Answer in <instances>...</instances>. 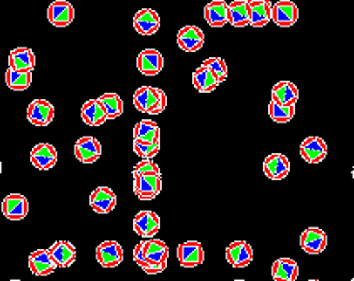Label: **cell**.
I'll use <instances>...</instances> for the list:
<instances>
[{
	"mask_svg": "<svg viewBox=\"0 0 354 281\" xmlns=\"http://www.w3.org/2000/svg\"><path fill=\"white\" fill-rule=\"evenodd\" d=\"M133 106L140 113L157 117V115L164 113V110L167 108V95L160 88L145 84L133 93Z\"/></svg>",
	"mask_w": 354,
	"mask_h": 281,
	"instance_id": "1",
	"label": "cell"
},
{
	"mask_svg": "<svg viewBox=\"0 0 354 281\" xmlns=\"http://www.w3.org/2000/svg\"><path fill=\"white\" fill-rule=\"evenodd\" d=\"M133 261L136 264L140 263H159L167 267L169 260V246L165 244L159 238H149V240H142L137 242L136 248H133Z\"/></svg>",
	"mask_w": 354,
	"mask_h": 281,
	"instance_id": "2",
	"label": "cell"
},
{
	"mask_svg": "<svg viewBox=\"0 0 354 281\" xmlns=\"http://www.w3.org/2000/svg\"><path fill=\"white\" fill-rule=\"evenodd\" d=\"M132 188L140 201H153L162 192V174L133 175Z\"/></svg>",
	"mask_w": 354,
	"mask_h": 281,
	"instance_id": "3",
	"label": "cell"
},
{
	"mask_svg": "<svg viewBox=\"0 0 354 281\" xmlns=\"http://www.w3.org/2000/svg\"><path fill=\"white\" fill-rule=\"evenodd\" d=\"M96 261L103 268H117L123 263V248L118 241L109 240L96 246Z\"/></svg>",
	"mask_w": 354,
	"mask_h": 281,
	"instance_id": "4",
	"label": "cell"
},
{
	"mask_svg": "<svg viewBox=\"0 0 354 281\" xmlns=\"http://www.w3.org/2000/svg\"><path fill=\"white\" fill-rule=\"evenodd\" d=\"M133 233L142 240H149V238L157 236L160 231V217L159 214L153 211H140L136 214L132 222Z\"/></svg>",
	"mask_w": 354,
	"mask_h": 281,
	"instance_id": "5",
	"label": "cell"
},
{
	"mask_svg": "<svg viewBox=\"0 0 354 281\" xmlns=\"http://www.w3.org/2000/svg\"><path fill=\"white\" fill-rule=\"evenodd\" d=\"M28 120L30 125L39 126V128L49 126L55 120V106L48 99H32L28 106Z\"/></svg>",
	"mask_w": 354,
	"mask_h": 281,
	"instance_id": "6",
	"label": "cell"
},
{
	"mask_svg": "<svg viewBox=\"0 0 354 281\" xmlns=\"http://www.w3.org/2000/svg\"><path fill=\"white\" fill-rule=\"evenodd\" d=\"M327 153H329V148H327L326 140L315 135L304 138L300 144V157L307 164H321L326 160Z\"/></svg>",
	"mask_w": 354,
	"mask_h": 281,
	"instance_id": "7",
	"label": "cell"
},
{
	"mask_svg": "<svg viewBox=\"0 0 354 281\" xmlns=\"http://www.w3.org/2000/svg\"><path fill=\"white\" fill-rule=\"evenodd\" d=\"M177 46L184 52H198L205 46V32L198 26L187 24L177 32Z\"/></svg>",
	"mask_w": 354,
	"mask_h": 281,
	"instance_id": "8",
	"label": "cell"
},
{
	"mask_svg": "<svg viewBox=\"0 0 354 281\" xmlns=\"http://www.w3.org/2000/svg\"><path fill=\"white\" fill-rule=\"evenodd\" d=\"M177 260L183 268H196L205 263V249L199 241H184L177 246Z\"/></svg>",
	"mask_w": 354,
	"mask_h": 281,
	"instance_id": "9",
	"label": "cell"
},
{
	"mask_svg": "<svg viewBox=\"0 0 354 281\" xmlns=\"http://www.w3.org/2000/svg\"><path fill=\"white\" fill-rule=\"evenodd\" d=\"M73 152H75V157L82 164H95L102 157V144H100L98 138L86 135V137L76 140Z\"/></svg>",
	"mask_w": 354,
	"mask_h": 281,
	"instance_id": "10",
	"label": "cell"
},
{
	"mask_svg": "<svg viewBox=\"0 0 354 281\" xmlns=\"http://www.w3.org/2000/svg\"><path fill=\"white\" fill-rule=\"evenodd\" d=\"M299 242L307 255H321L327 248V234L321 228H307L300 234Z\"/></svg>",
	"mask_w": 354,
	"mask_h": 281,
	"instance_id": "11",
	"label": "cell"
},
{
	"mask_svg": "<svg viewBox=\"0 0 354 281\" xmlns=\"http://www.w3.org/2000/svg\"><path fill=\"white\" fill-rule=\"evenodd\" d=\"M137 69L144 76H157L164 69V56L157 49H144L137 56Z\"/></svg>",
	"mask_w": 354,
	"mask_h": 281,
	"instance_id": "12",
	"label": "cell"
},
{
	"mask_svg": "<svg viewBox=\"0 0 354 281\" xmlns=\"http://www.w3.org/2000/svg\"><path fill=\"white\" fill-rule=\"evenodd\" d=\"M2 214L9 221H22L29 214V201L22 194H9L2 201Z\"/></svg>",
	"mask_w": 354,
	"mask_h": 281,
	"instance_id": "13",
	"label": "cell"
},
{
	"mask_svg": "<svg viewBox=\"0 0 354 281\" xmlns=\"http://www.w3.org/2000/svg\"><path fill=\"white\" fill-rule=\"evenodd\" d=\"M88 202L96 214H109L117 207V194L110 187H96L91 191Z\"/></svg>",
	"mask_w": 354,
	"mask_h": 281,
	"instance_id": "14",
	"label": "cell"
},
{
	"mask_svg": "<svg viewBox=\"0 0 354 281\" xmlns=\"http://www.w3.org/2000/svg\"><path fill=\"white\" fill-rule=\"evenodd\" d=\"M299 21V7L292 0H279L273 3L272 22L279 27H292Z\"/></svg>",
	"mask_w": 354,
	"mask_h": 281,
	"instance_id": "15",
	"label": "cell"
},
{
	"mask_svg": "<svg viewBox=\"0 0 354 281\" xmlns=\"http://www.w3.org/2000/svg\"><path fill=\"white\" fill-rule=\"evenodd\" d=\"M263 174L270 180H283L290 174V160L283 153H270L263 160Z\"/></svg>",
	"mask_w": 354,
	"mask_h": 281,
	"instance_id": "16",
	"label": "cell"
},
{
	"mask_svg": "<svg viewBox=\"0 0 354 281\" xmlns=\"http://www.w3.org/2000/svg\"><path fill=\"white\" fill-rule=\"evenodd\" d=\"M30 164L37 171H51L57 164V150L51 144H37L30 150Z\"/></svg>",
	"mask_w": 354,
	"mask_h": 281,
	"instance_id": "17",
	"label": "cell"
},
{
	"mask_svg": "<svg viewBox=\"0 0 354 281\" xmlns=\"http://www.w3.org/2000/svg\"><path fill=\"white\" fill-rule=\"evenodd\" d=\"M226 261L233 268H246L253 261V248L243 240L230 242L226 248Z\"/></svg>",
	"mask_w": 354,
	"mask_h": 281,
	"instance_id": "18",
	"label": "cell"
},
{
	"mask_svg": "<svg viewBox=\"0 0 354 281\" xmlns=\"http://www.w3.org/2000/svg\"><path fill=\"white\" fill-rule=\"evenodd\" d=\"M29 269L34 276H49L57 269V263L49 249H36L29 255Z\"/></svg>",
	"mask_w": 354,
	"mask_h": 281,
	"instance_id": "19",
	"label": "cell"
},
{
	"mask_svg": "<svg viewBox=\"0 0 354 281\" xmlns=\"http://www.w3.org/2000/svg\"><path fill=\"white\" fill-rule=\"evenodd\" d=\"M48 21L55 27H68L75 21V7L68 0H55L48 7Z\"/></svg>",
	"mask_w": 354,
	"mask_h": 281,
	"instance_id": "20",
	"label": "cell"
},
{
	"mask_svg": "<svg viewBox=\"0 0 354 281\" xmlns=\"http://www.w3.org/2000/svg\"><path fill=\"white\" fill-rule=\"evenodd\" d=\"M133 29L140 36H153L160 29V15L153 9H140L133 15Z\"/></svg>",
	"mask_w": 354,
	"mask_h": 281,
	"instance_id": "21",
	"label": "cell"
},
{
	"mask_svg": "<svg viewBox=\"0 0 354 281\" xmlns=\"http://www.w3.org/2000/svg\"><path fill=\"white\" fill-rule=\"evenodd\" d=\"M250 12V26L265 27L272 22V0H246Z\"/></svg>",
	"mask_w": 354,
	"mask_h": 281,
	"instance_id": "22",
	"label": "cell"
},
{
	"mask_svg": "<svg viewBox=\"0 0 354 281\" xmlns=\"http://www.w3.org/2000/svg\"><path fill=\"white\" fill-rule=\"evenodd\" d=\"M192 84H194V88L199 93H213L214 90H218L221 81L218 79V76L206 64L201 63L192 72Z\"/></svg>",
	"mask_w": 354,
	"mask_h": 281,
	"instance_id": "23",
	"label": "cell"
},
{
	"mask_svg": "<svg viewBox=\"0 0 354 281\" xmlns=\"http://www.w3.org/2000/svg\"><path fill=\"white\" fill-rule=\"evenodd\" d=\"M205 21L207 26L219 29L228 24V2L225 0H211L205 6Z\"/></svg>",
	"mask_w": 354,
	"mask_h": 281,
	"instance_id": "24",
	"label": "cell"
},
{
	"mask_svg": "<svg viewBox=\"0 0 354 281\" xmlns=\"http://www.w3.org/2000/svg\"><path fill=\"white\" fill-rule=\"evenodd\" d=\"M49 253L51 256L55 258V261L57 263V268H69L78 258V251H76L75 246L71 244L69 241H56L53 242L51 248H49Z\"/></svg>",
	"mask_w": 354,
	"mask_h": 281,
	"instance_id": "25",
	"label": "cell"
},
{
	"mask_svg": "<svg viewBox=\"0 0 354 281\" xmlns=\"http://www.w3.org/2000/svg\"><path fill=\"white\" fill-rule=\"evenodd\" d=\"M82 120L86 123L88 126H102L103 123L109 122V117H106V111L103 108L100 99H88L86 103H83L82 106Z\"/></svg>",
	"mask_w": 354,
	"mask_h": 281,
	"instance_id": "26",
	"label": "cell"
},
{
	"mask_svg": "<svg viewBox=\"0 0 354 281\" xmlns=\"http://www.w3.org/2000/svg\"><path fill=\"white\" fill-rule=\"evenodd\" d=\"M272 278L275 281H295L299 278V264L292 258H279L272 264Z\"/></svg>",
	"mask_w": 354,
	"mask_h": 281,
	"instance_id": "27",
	"label": "cell"
},
{
	"mask_svg": "<svg viewBox=\"0 0 354 281\" xmlns=\"http://www.w3.org/2000/svg\"><path fill=\"white\" fill-rule=\"evenodd\" d=\"M9 68L17 71H34L36 68V54L29 48H15L9 54Z\"/></svg>",
	"mask_w": 354,
	"mask_h": 281,
	"instance_id": "28",
	"label": "cell"
},
{
	"mask_svg": "<svg viewBox=\"0 0 354 281\" xmlns=\"http://www.w3.org/2000/svg\"><path fill=\"white\" fill-rule=\"evenodd\" d=\"M272 99L283 105H295L299 101V88L292 81H279L272 88Z\"/></svg>",
	"mask_w": 354,
	"mask_h": 281,
	"instance_id": "29",
	"label": "cell"
},
{
	"mask_svg": "<svg viewBox=\"0 0 354 281\" xmlns=\"http://www.w3.org/2000/svg\"><path fill=\"white\" fill-rule=\"evenodd\" d=\"M133 140L147 142V144H157L160 142V128L153 120H140L133 126Z\"/></svg>",
	"mask_w": 354,
	"mask_h": 281,
	"instance_id": "30",
	"label": "cell"
},
{
	"mask_svg": "<svg viewBox=\"0 0 354 281\" xmlns=\"http://www.w3.org/2000/svg\"><path fill=\"white\" fill-rule=\"evenodd\" d=\"M228 24L233 27L250 26V12L246 0H233L228 3Z\"/></svg>",
	"mask_w": 354,
	"mask_h": 281,
	"instance_id": "31",
	"label": "cell"
},
{
	"mask_svg": "<svg viewBox=\"0 0 354 281\" xmlns=\"http://www.w3.org/2000/svg\"><path fill=\"white\" fill-rule=\"evenodd\" d=\"M6 84L12 91H26L32 84V71H17V69L7 68Z\"/></svg>",
	"mask_w": 354,
	"mask_h": 281,
	"instance_id": "32",
	"label": "cell"
},
{
	"mask_svg": "<svg viewBox=\"0 0 354 281\" xmlns=\"http://www.w3.org/2000/svg\"><path fill=\"white\" fill-rule=\"evenodd\" d=\"M98 99H100V103L103 105V108H105L109 120H117L118 117H122L123 99L118 96V93L109 91V93H103Z\"/></svg>",
	"mask_w": 354,
	"mask_h": 281,
	"instance_id": "33",
	"label": "cell"
},
{
	"mask_svg": "<svg viewBox=\"0 0 354 281\" xmlns=\"http://www.w3.org/2000/svg\"><path fill=\"white\" fill-rule=\"evenodd\" d=\"M268 117L275 123H288L295 117V105H283V103L270 99V103H268Z\"/></svg>",
	"mask_w": 354,
	"mask_h": 281,
	"instance_id": "34",
	"label": "cell"
},
{
	"mask_svg": "<svg viewBox=\"0 0 354 281\" xmlns=\"http://www.w3.org/2000/svg\"><path fill=\"white\" fill-rule=\"evenodd\" d=\"M132 148L133 153L137 157H140V159H153L160 152V142H157V144H147V142L133 140Z\"/></svg>",
	"mask_w": 354,
	"mask_h": 281,
	"instance_id": "35",
	"label": "cell"
},
{
	"mask_svg": "<svg viewBox=\"0 0 354 281\" xmlns=\"http://www.w3.org/2000/svg\"><path fill=\"white\" fill-rule=\"evenodd\" d=\"M203 64H206V66L218 76V79L221 81V83H225V81L228 79V64H226V61L223 59V57H207V59L203 61Z\"/></svg>",
	"mask_w": 354,
	"mask_h": 281,
	"instance_id": "36",
	"label": "cell"
},
{
	"mask_svg": "<svg viewBox=\"0 0 354 281\" xmlns=\"http://www.w3.org/2000/svg\"><path fill=\"white\" fill-rule=\"evenodd\" d=\"M145 174H162L159 165L153 162V159H140V162L133 167L132 175H145Z\"/></svg>",
	"mask_w": 354,
	"mask_h": 281,
	"instance_id": "37",
	"label": "cell"
},
{
	"mask_svg": "<svg viewBox=\"0 0 354 281\" xmlns=\"http://www.w3.org/2000/svg\"><path fill=\"white\" fill-rule=\"evenodd\" d=\"M0 175H2V160H0Z\"/></svg>",
	"mask_w": 354,
	"mask_h": 281,
	"instance_id": "38",
	"label": "cell"
},
{
	"mask_svg": "<svg viewBox=\"0 0 354 281\" xmlns=\"http://www.w3.org/2000/svg\"><path fill=\"white\" fill-rule=\"evenodd\" d=\"M351 175H353V180H354V167H353V171H351Z\"/></svg>",
	"mask_w": 354,
	"mask_h": 281,
	"instance_id": "39",
	"label": "cell"
},
{
	"mask_svg": "<svg viewBox=\"0 0 354 281\" xmlns=\"http://www.w3.org/2000/svg\"><path fill=\"white\" fill-rule=\"evenodd\" d=\"M351 280H353V281H354V276H353V278H351Z\"/></svg>",
	"mask_w": 354,
	"mask_h": 281,
	"instance_id": "40",
	"label": "cell"
}]
</instances>
